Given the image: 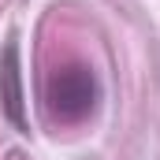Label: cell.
<instances>
[{
    "label": "cell",
    "mask_w": 160,
    "mask_h": 160,
    "mask_svg": "<svg viewBox=\"0 0 160 160\" xmlns=\"http://www.w3.org/2000/svg\"><path fill=\"white\" fill-rule=\"evenodd\" d=\"M101 104V78L86 60H67L45 78V112L56 123H82Z\"/></svg>",
    "instance_id": "obj_1"
},
{
    "label": "cell",
    "mask_w": 160,
    "mask_h": 160,
    "mask_svg": "<svg viewBox=\"0 0 160 160\" xmlns=\"http://www.w3.org/2000/svg\"><path fill=\"white\" fill-rule=\"evenodd\" d=\"M0 101H4L8 119L19 130H26V123H22V71H19V45L15 41H8V48L0 56Z\"/></svg>",
    "instance_id": "obj_2"
}]
</instances>
